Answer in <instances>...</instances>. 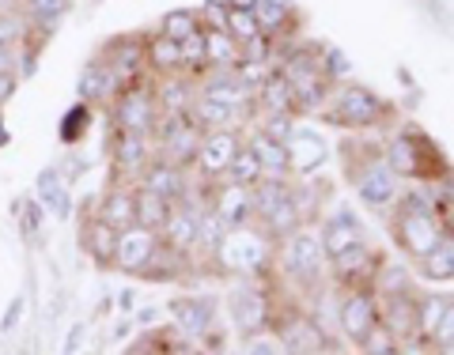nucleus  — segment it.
Masks as SVG:
<instances>
[{
	"label": "nucleus",
	"instance_id": "f257e3e1",
	"mask_svg": "<svg viewBox=\"0 0 454 355\" xmlns=\"http://www.w3.org/2000/svg\"><path fill=\"white\" fill-rule=\"evenodd\" d=\"M340 155H345V178L352 193L360 197V205L379 216H390L405 193V181L382 155V140H375L372 133H348V144L340 148Z\"/></svg>",
	"mask_w": 454,
	"mask_h": 355
},
{
	"label": "nucleus",
	"instance_id": "f03ea898",
	"mask_svg": "<svg viewBox=\"0 0 454 355\" xmlns=\"http://www.w3.org/2000/svg\"><path fill=\"white\" fill-rule=\"evenodd\" d=\"M277 238H269L258 223L227 227L220 246L208 253L205 268L220 280H273Z\"/></svg>",
	"mask_w": 454,
	"mask_h": 355
},
{
	"label": "nucleus",
	"instance_id": "7ed1b4c3",
	"mask_svg": "<svg viewBox=\"0 0 454 355\" xmlns=\"http://www.w3.org/2000/svg\"><path fill=\"white\" fill-rule=\"evenodd\" d=\"M330 258L322 250V238H318V227L315 223H303L295 227L292 235H284L277 243V258H273V280L284 283L292 295H315L325 280H330Z\"/></svg>",
	"mask_w": 454,
	"mask_h": 355
},
{
	"label": "nucleus",
	"instance_id": "20e7f679",
	"mask_svg": "<svg viewBox=\"0 0 454 355\" xmlns=\"http://www.w3.org/2000/svg\"><path fill=\"white\" fill-rule=\"evenodd\" d=\"M273 68L292 83L295 91V103H300V118H315V113L325 106L333 83L325 80L322 65H318V46L307 38H284L277 42V57H273Z\"/></svg>",
	"mask_w": 454,
	"mask_h": 355
},
{
	"label": "nucleus",
	"instance_id": "39448f33",
	"mask_svg": "<svg viewBox=\"0 0 454 355\" xmlns=\"http://www.w3.org/2000/svg\"><path fill=\"white\" fill-rule=\"evenodd\" d=\"M315 118L333 125L340 133H382L394 121V106L382 95H375L372 88H364V83L345 80L330 91L325 106Z\"/></svg>",
	"mask_w": 454,
	"mask_h": 355
},
{
	"label": "nucleus",
	"instance_id": "423d86ee",
	"mask_svg": "<svg viewBox=\"0 0 454 355\" xmlns=\"http://www.w3.org/2000/svg\"><path fill=\"white\" fill-rule=\"evenodd\" d=\"M382 155L397 170L402 181H443L447 178V159L443 151L432 144L428 133H420L417 125H397V129L382 140Z\"/></svg>",
	"mask_w": 454,
	"mask_h": 355
},
{
	"label": "nucleus",
	"instance_id": "0eeeda50",
	"mask_svg": "<svg viewBox=\"0 0 454 355\" xmlns=\"http://www.w3.org/2000/svg\"><path fill=\"white\" fill-rule=\"evenodd\" d=\"M227 318H231L239 340H250L265 329H273L277 283L273 280H231V288H227Z\"/></svg>",
	"mask_w": 454,
	"mask_h": 355
},
{
	"label": "nucleus",
	"instance_id": "6e6552de",
	"mask_svg": "<svg viewBox=\"0 0 454 355\" xmlns=\"http://www.w3.org/2000/svg\"><path fill=\"white\" fill-rule=\"evenodd\" d=\"M250 201H254V223L277 243L284 235H292L295 227H303L300 205L292 197V178H258L250 186Z\"/></svg>",
	"mask_w": 454,
	"mask_h": 355
},
{
	"label": "nucleus",
	"instance_id": "1a4fd4ad",
	"mask_svg": "<svg viewBox=\"0 0 454 355\" xmlns=\"http://www.w3.org/2000/svg\"><path fill=\"white\" fill-rule=\"evenodd\" d=\"M372 325H379V299H375L372 283L340 288V299H337V340H348V344L356 348Z\"/></svg>",
	"mask_w": 454,
	"mask_h": 355
},
{
	"label": "nucleus",
	"instance_id": "9d476101",
	"mask_svg": "<svg viewBox=\"0 0 454 355\" xmlns=\"http://www.w3.org/2000/svg\"><path fill=\"white\" fill-rule=\"evenodd\" d=\"M106 151H110V163H114L110 178L137 186V178L145 174V166L155 159V136L152 133H133V129H114Z\"/></svg>",
	"mask_w": 454,
	"mask_h": 355
},
{
	"label": "nucleus",
	"instance_id": "9b49d317",
	"mask_svg": "<svg viewBox=\"0 0 454 355\" xmlns=\"http://www.w3.org/2000/svg\"><path fill=\"white\" fill-rule=\"evenodd\" d=\"M160 121V106L152 95V76L121 88V95L110 103V125L114 129H133V133H152Z\"/></svg>",
	"mask_w": 454,
	"mask_h": 355
},
{
	"label": "nucleus",
	"instance_id": "f8f14e48",
	"mask_svg": "<svg viewBox=\"0 0 454 355\" xmlns=\"http://www.w3.org/2000/svg\"><path fill=\"white\" fill-rule=\"evenodd\" d=\"M379 299V325L402 340V351H420L424 340L417 329V291L375 295Z\"/></svg>",
	"mask_w": 454,
	"mask_h": 355
},
{
	"label": "nucleus",
	"instance_id": "ddd939ff",
	"mask_svg": "<svg viewBox=\"0 0 454 355\" xmlns=\"http://www.w3.org/2000/svg\"><path fill=\"white\" fill-rule=\"evenodd\" d=\"M243 140H247L243 129H205L201 148H197V159H193V174L205 181L227 178V166H231L235 151L243 148Z\"/></svg>",
	"mask_w": 454,
	"mask_h": 355
},
{
	"label": "nucleus",
	"instance_id": "4468645a",
	"mask_svg": "<svg viewBox=\"0 0 454 355\" xmlns=\"http://www.w3.org/2000/svg\"><path fill=\"white\" fill-rule=\"evenodd\" d=\"M155 246H160V231H155V227H145V223L121 227L110 268H114V273H121V276H140V273H145V265L152 261Z\"/></svg>",
	"mask_w": 454,
	"mask_h": 355
},
{
	"label": "nucleus",
	"instance_id": "2eb2a0df",
	"mask_svg": "<svg viewBox=\"0 0 454 355\" xmlns=\"http://www.w3.org/2000/svg\"><path fill=\"white\" fill-rule=\"evenodd\" d=\"M379 265H382V250H375V246L364 238V243L333 253L325 273H330L333 288H356V283H372V276H375Z\"/></svg>",
	"mask_w": 454,
	"mask_h": 355
},
{
	"label": "nucleus",
	"instance_id": "dca6fc26",
	"mask_svg": "<svg viewBox=\"0 0 454 355\" xmlns=\"http://www.w3.org/2000/svg\"><path fill=\"white\" fill-rule=\"evenodd\" d=\"M145 38L148 35H118L110 38L98 57L114 68V76L121 80V88H129V83H140L148 80V57H145Z\"/></svg>",
	"mask_w": 454,
	"mask_h": 355
},
{
	"label": "nucleus",
	"instance_id": "f3484780",
	"mask_svg": "<svg viewBox=\"0 0 454 355\" xmlns=\"http://www.w3.org/2000/svg\"><path fill=\"white\" fill-rule=\"evenodd\" d=\"M208 208L223 220V227H243V223H254L250 186H239V181H231V178L208 181Z\"/></svg>",
	"mask_w": 454,
	"mask_h": 355
},
{
	"label": "nucleus",
	"instance_id": "a211bd4d",
	"mask_svg": "<svg viewBox=\"0 0 454 355\" xmlns=\"http://www.w3.org/2000/svg\"><path fill=\"white\" fill-rule=\"evenodd\" d=\"M315 223H318V238H322L325 258H333V253L356 246V243H364V238H367L364 223H360V216L352 208H333L330 216H318Z\"/></svg>",
	"mask_w": 454,
	"mask_h": 355
},
{
	"label": "nucleus",
	"instance_id": "6ab92c4d",
	"mask_svg": "<svg viewBox=\"0 0 454 355\" xmlns=\"http://www.w3.org/2000/svg\"><path fill=\"white\" fill-rule=\"evenodd\" d=\"M118 95H121V80L114 76V68L95 53L76 80V98H83V103H91L98 110V106H110Z\"/></svg>",
	"mask_w": 454,
	"mask_h": 355
},
{
	"label": "nucleus",
	"instance_id": "aec40b11",
	"mask_svg": "<svg viewBox=\"0 0 454 355\" xmlns=\"http://www.w3.org/2000/svg\"><path fill=\"white\" fill-rule=\"evenodd\" d=\"M247 8H250V16L258 19V31L269 35L273 42L300 35V12H295L288 0H247Z\"/></svg>",
	"mask_w": 454,
	"mask_h": 355
},
{
	"label": "nucleus",
	"instance_id": "412c9836",
	"mask_svg": "<svg viewBox=\"0 0 454 355\" xmlns=\"http://www.w3.org/2000/svg\"><path fill=\"white\" fill-rule=\"evenodd\" d=\"M190 181H193V166H178V163H167V159H152V163L145 166V174L137 178V186L160 193L163 201L175 205L178 197L186 193Z\"/></svg>",
	"mask_w": 454,
	"mask_h": 355
},
{
	"label": "nucleus",
	"instance_id": "4be33fe9",
	"mask_svg": "<svg viewBox=\"0 0 454 355\" xmlns=\"http://www.w3.org/2000/svg\"><path fill=\"white\" fill-rule=\"evenodd\" d=\"M288 166H292V178H318V170L325 163V140L310 129H300L288 136Z\"/></svg>",
	"mask_w": 454,
	"mask_h": 355
},
{
	"label": "nucleus",
	"instance_id": "5701e85b",
	"mask_svg": "<svg viewBox=\"0 0 454 355\" xmlns=\"http://www.w3.org/2000/svg\"><path fill=\"white\" fill-rule=\"evenodd\" d=\"M35 201L46 208L50 216H57V220L73 216V181L65 178L61 166L38 170V178H35Z\"/></svg>",
	"mask_w": 454,
	"mask_h": 355
},
{
	"label": "nucleus",
	"instance_id": "b1692460",
	"mask_svg": "<svg viewBox=\"0 0 454 355\" xmlns=\"http://www.w3.org/2000/svg\"><path fill=\"white\" fill-rule=\"evenodd\" d=\"M170 314H175V329L182 336H190V340L201 344V340H208V333H212V321H216V303L190 295V299L170 303Z\"/></svg>",
	"mask_w": 454,
	"mask_h": 355
},
{
	"label": "nucleus",
	"instance_id": "393cba45",
	"mask_svg": "<svg viewBox=\"0 0 454 355\" xmlns=\"http://www.w3.org/2000/svg\"><path fill=\"white\" fill-rule=\"evenodd\" d=\"M95 216L106 220L110 227H118V231L137 223V186L110 178V189L95 197Z\"/></svg>",
	"mask_w": 454,
	"mask_h": 355
},
{
	"label": "nucleus",
	"instance_id": "a878e982",
	"mask_svg": "<svg viewBox=\"0 0 454 355\" xmlns=\"http://www.w3.org/2000/svg\"><path fill=\"white\" fill-rule=\"evenodd\" d=\"M152 95L160 113H190L193 95H197V80L186 73H163L152 76Z\"/></svg>",
	"mask_w": 454,
	"mask_h": 355
},
{
	"label": "nucleus",
	"instance_id": "bb28decb",
	"mask_svg": "<svg viewBox=\"0 0 454 355\" xmlns=\"http://www.w3.org/2000/svg\"><path fill=\"white\" fill-rule=\"evenodd\" d=\"M243 136H247L250 151L258 155V163H262V178H292V166H288V148H284L280 140L265 136L262 129H254V125H247Z\"/></svg>",
	"mask_w": 454,
	"mask_h": 355
},
{
	"label": "nucleus",
	"instance_id": "cd10ccee",
	"mask_svg": "<svg viewBox=\"0 0 454 355\" xmlns=\"http://www.w3.org/2000/svg\"><path fill=\"white\" fill-rule=\"evenodd\" d=\"M80 246L98 268H110L114 246H118V227H110L106 220H98L91 212V216L83 220V227H80Z\"/></svg>",
	"mask_w": 454,
	"mask_h": 355
},
{
	"label": "nucleus",
	"instance_id": "c85d7f7f",
	"mask_svg": "<svg viewBox=\"0 0 454 355\" xmlns=\"http://www.w3.org/2000/svg\"><path fill=\"white\" fill-rule=\"evenodd\" d=\"M190 273H193L190 253H182V250H175V246H167L163 238H160V246H155L152 261L145 265L140 280H167V283H178V280H186Z\"/></svg>",
	"mask_w": 454,
	"mask_h": 355
},
{
	"label": "nucleus",
	"instance_id": "c756f323",
	"mask_svg": "<svg viewBox=\"0 0 454 355\" xmlns=\"http://www.w3.org/2000/svg\"><path fill=\"white\" fill-rule=\"evenodd\" d=\"M145 57H148V76L182 73V42L178 38H167L163 31H148Z\"/></svg>",
	"mask_w": 454,
	"mask_h": 355
},
{
	"label": "nucleus",
	"instance_id": "7c9ffc66",
	"mask_svg": "<svg viewBox=\"0 0 454 355\" xmlns=\"http://www.w3.org/2000/svg\"><path fill=\"white\" fill-rule=\"evenodd\" d=\"M417 273L428 280V283L454 280V235L450 231H443V235L435 238V246L417 261Z\"/></svg>",
	"mask_w": 454,
	"mask_h": 355
},
{
	"label": "nucleus",
	"instance_id": "2f4dec72",
	"mask_svg": "<svg viewBox=\"0 0 454 355\" xmlns=\"http://www.w3.org/2000/svg\"><path fill=\"white\" fill-rule=\"evenodd\" d=\"M254 103H258V113H300V103H295L292 83L284 80L277 68L265 76L258 95H254Z\"/></svg>",
	"mask_w": 454,
	"mask_h": 355
},
{
	"label": "nucleus",
	"instance_id": "473e14b6",
	"mask_svg": "<svg viewBox=\"0 0 454 355\" xmlns=\"http://www.w3.org/2000/svg\"><path fill=\"white\" fill-rule=\"evenodd\" d=\"M16 4H20L23 16L31 19L35 31H42L46 38L65 23L68 12H73V0H16Z\"/></svg>",
	"mask_w": 454,
	"mask_h": 355
},
{
	"label": "nucleus",
	"instance_id": "72a5a7b5",
	"mask_svg": "<svg viewBox=\"0 0 454 355\" xmlns=\"http://www.w3.org/2000/svg\"><path fill=\"white\" fill-rule=\"evenodd\" d=\"M190 118L201 125V129H247V125H250L243 113H235L231 106H220V103H212V98H201V95H193Z\"/></svg>",
	"mask_w": 454,
	"mask_h": 355
},
{
	"label": "nucleus",
	"instance_id": "f704fd0d",
	"mask_svg": "<svg viewBox=\"0 0 454 355\" xmlns=\"http://www.w3.org/2000/svg\"><path fill=\"white\" fill-rule=\"evenodd\" d=\"M205 57H208V68H235L243 61V46L223 27H205Z\"/></svg>",
	"mask_w": 454,
	"mask_h": 355
},
{
	"label": "nucleus",
	"instance_id": "c9c22d12",
	"mask_svg": "<svg viewBox=\"0 0 454 355\" xmlns=\"http://www.w3.org/2000/svg\"><path fill=\"white\" fill-rule=\"evenodd\" d=\"M91 125H95V106L76 98V103L61 113V121H57V136H61L65 148H76L80 140L91 133Z\"/></svg>",
	"mask_w": 454,
	"mask_h": 355
},
{
	"label": "nucleus",
	"instance_id": "e433bc0d",
	"mask_svg": "<svg viewBox=\"0 0 454 355\" xmlns=\"http://www.w3.org/2000/svg\"><path fill=\"white\" fill-rule=\"evenodd\" d=\"M372 291H375V295L417 291L413 273H409V261H387V258H382V265L375 268V276H372Z\"/></svg>",
	"mask_w": 454,
	"mask_h": 355
},
{
	"label": "nucleus",
	"instance_id": "4c0bfd02",
	"mask_svg": "<svg viewBox=\"0 0 454 355\" xmlns=\"http://www.w3.org/2000/svg\"><path fill=\"white\" fill-rule=\"evenodd\" d=\"M443 306H447V295L439 291H428V295H417V329H420V340L428 344L439 318H443Z\"/></svg>",
	"mask_w": 454,
	"mask_h": 355
},
{
	"label": "nucleus",
	"instance_id": "58836bf2",
	"mask_svg": "<svg viewBox=\"0 0 454 355\" xmlns=\"http://www.w3.org/2000/svg\"><path fill=\"white\" fill-rule=\"evenodd\" d=\"M182 73L186 76H205L208 73V57H205V27H197L190 38H182Z\"/></svg>",
	"mask_w": 454,
	"mask_h": 355
},
{
	"label": "nucleus",
	"instance_id": "ea45409f",
	"mask_svg": "<svg viewBox=\"0 0 454 355\" xmlns=\"http://www.w3.org/2000/svg\"><path fill=\"white\" fill-rule=\"evenodd\" d=\"M197 27H201V12H193V8H175V12H167V16L155 23V31H163L167 38H190Z\"/></svg>",
	"mask_w": 454,
	"mask_h": 355
},
{
	"label": "nucleus",
	"instance_id": "a19ab883",
	"mask_svg": "<svg viewBox=\"0 0 454 355\" xmlns=\"http://www.w3.org/2000/svg\"><path fill=\"white\" fill-rule=\"evenodd\" d=\"M167 212H170V201H163L160 193H152V189H140V186H137V223L155 227V231H160L163 220H167Z\"/></svg>",
	"mask_w": 454,
	"mask_h": 355
},
{
	"label": "nucleus",
	"instance_id": "79ce46f5",
	"mask_svg": "<svg viewBox=\"0 0 454 355\" xmlns=\"http://www.w3.org/2000/svg\"><path fill=\"white\" fill-rule=\"evenodd\" d=\"M254 129H262L265 136L280 140V144H288V136L295 133V125H300V113H254Z\"/></svg>",
	"mask_w": 454,
	"mask_h": 355
},
{
	"label": "nucleus",
	"instance_id": "37998d69",
	"mask_svg": "<svg viewBox=\"0 0 454 355\" xmlns=\"http://www.w3.org/2000/svg\"><path fill=\"white\" fill-rule=\"evenodd\" d=\"M223 31L231 35V38H239V42H250L254 35H262L258 31V19L250 16L247 4H227L223 8Z\"/></svg>",
	"mask_w": 454,
	"mask_h": 355
},
{
	"label": "nucleus",
	"instance_id": "c03bdc74",
	"mask_svg": "<svg viewBox=\"0 0 454 355\" xmlns=\"http://www.w3.org/2000/svg\"><path fill=\"white\" fill-rule=\"evenodd\" d=\"M227 178H231V181H239V186H254V181L262 178V163H258V155L250 151V144H247V140H243V148L235 151L231 166H227Z\"/></svg>",
	"mask_w": 454,
	"mask_h": 355
},
{
	"label": "nucleus",
	"instance_id": "a18cd8bd",
	"mask_svg": "<svg viewBox=\"0 0 454 355\" xmlns=\"http://www.w3.org/2000/svg\"><path fill=\"white\" fill-rule=\"evenodd\" d=\"M318 65H322V73H325V80H330L333 88L337 83H345V80H352V61L337 46H318Z\"/></svg>",
	"mask_w": 454,
	"mask_h": 355
},
{
	"label": "nucleus",
	"instance_id": "49530a36",
	"mask_svg": "<svg viewBox=\"0 0 454 355\" xmlns=\"http://www.w3.org/2000/svg\"><path fill=\"white\" fill-rule=\"evenodd\" d=\"M356 351H364V355H402V340H397L394 333H387L382 325H372L367 336L356 344Z\"/></svg>",
	"mask_w": 454,
	"mask_h": 355
},
{
	"label": "nucleus",
	"instance_id": "de8ad7c7",
	"mask_svg": "<svg viewBox=\"0 0 454 355\" xmlns=\"http://www.w3.org/2000/svg\"><path fill=\"white\" fill-rule=\"evenodd\" d=\"M450 336H454V295H447L443 318H439V325H435V333H432V340H428V348H435V344H443V340H450Z\"/></svg>",
	"mask_w": 454,
	"mask_h": 355
},
{
	"label": "nucleus",
	"instance_id": "09e8293b",
	"mask_svg": "<svg viewBox=\"0 0 454 355\" xmlns=\"http://www.w3.org/2000/svg\"><path fill=\"white\" fill-rule=\"evenodd\" d=\"M16 91H20V73H4V68H0V110L16 98Z\"/></svg>",
	"mask_w": 454,
	"mask_h": 355
},
{
	"label": "nucleus",
	"instance_id": "8fccbe9b",
	"mask_svg": "<svg viewBox=\"0 0 454 355\" xmlns=\"http://www.w3.org/2000/svg\"><path fill=\"white\" fill-rule=\"evenodd\" d=\"M223 8L227 4H220V0H208V4L201 8V23L205 27H223Z\"/></svg>",
	"mask_w": 454,
	"mask_h": 355
},
{
	"label": "nucleus",
	"instance_id": "3c124183",
	"mask_svg": "<svg viewBox=\"0 0 454 355\" xmlns=\"http://www.w3.org/2000/svg\"><path fill=\"white\" fill-rule=\"evenodd\" d=\"M443 231H450V235H454V197H450L447 208H443Z\"/></svg>",
	"mask_w": 454,
	"mask_h": 355
},
{
	"label": "nucleus",
	"instance_id": "603ef678",
	"mask_svg": "<svg viewBox=\"0 0 454 355\" xmlns=\"http://www.w3.org/2000/svg\"><path fill=\"white\" fill-rule=\"evenodd\" d=\"M8 140H12V133H8V121H4V110H0V148H8Z\"/></svg>",
	"mask_w": 454,
	"mask_h": 355
},
{
	"label": "nucleus",
	"instance_id": "864d4df0",
	"mask_svg": "<svg viewBox=\"0 0 454 355\" xmlns=\"http://www.w3.org/2000/svg\"><path fill=\"white\" fill-rule=\"evenodd\" d=\"M4 8H16V0H0V12H4Z\"/></svg>",
	"mask_w": 454,
	"mask_h": 355
}]
</instances>
